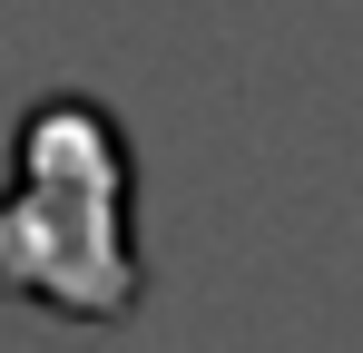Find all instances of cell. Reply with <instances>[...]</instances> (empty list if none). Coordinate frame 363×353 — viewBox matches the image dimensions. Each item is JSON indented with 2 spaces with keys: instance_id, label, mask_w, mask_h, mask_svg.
Instances as JSON below:
<instances>
[{
  "instance_id": "obj_1",
  "label": "cell",
  "mask_w": 363,
  "mask_h": 353,
  "mask_svg": "<svg viewBox=\"0 0 363 353\" xmlns=\"http://www.w3.org/2000/svg\"><path fill=\"white\" fill-rule=\"evenodd\" d=\"M10 294L50 304L69 324H128L147 265L128 235V138L99 99H40L20 118L10 216H0Z\"/></svg>"
}]
</instances>
